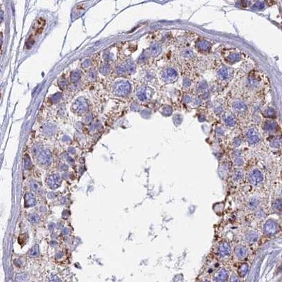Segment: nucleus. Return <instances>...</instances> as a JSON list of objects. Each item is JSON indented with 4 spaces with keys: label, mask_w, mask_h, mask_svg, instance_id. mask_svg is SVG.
<instances>
[{
    "label": "nucleus",
    "mask_w": 282,
    "mask_h": 282,
    "mask_svg": "<svg viewBox=\"0 0 282 282\" xmlns=\"http://www.w3.org/2000/svg\"><path fill=\"white\" fill-rule=\"evenodd\" d=\"M218 253L219 256L222 258L228 257L231 253V246L227 243H222L219 245Z\"/></svg>",
    "instance_id": "nucleus-2"
},
{
    "label": "nucleus",
    "mask_w": 282,
    "mask_h": 282,
    "mask_svg": "<svg viewBox=\"0 0 282 282\" xmlns=\"http://www.w3.org/2000/svg\"><path fill=\"white\" fill-rule=\"evenodd\" d=\"M248 271V265L247 264H243L242 265H240V267H239L238 272L239 276H245V274H247Z\"/></svg>",
    "instance_id": "nucleus-10"
},
{
    "label": "nucleus",
    "mask_w": 282,
    "mask_h": 282,
    "mask_svg": "<svg viewBox=\"0 0 282 282\" xmlns=\"http://www.w3.org/2000/svg\"><path fill=\"white\" fill-rule=\"evenodd\" d=\"M228 273L226 269L222 268L217 271L214 276V280L215 282H226L228 279Z\"/></svg>",
    "instance_id": "nucleus-4"
},
{
    "label": "nucleus",
    "mask_w": 282,
    "mask_h": 282,
    "mask_svg": "<svg viewBox=\"0 0 282 282\" xmlns=\"http://www.w3.org/2000/svg\"><path fill=\"white\" fill-rule=\"evenodd\" d=\"M29 219L31 222L37 223L39 221V217L38 215H35V214H32V215H30L29 216Z\"/></svg>",
    "instance_id": "nucleus-14"
},
{
    "label": "nucleus",
    "mask_w": 282,
    "mask_h": 282,
    "mask_svg": "<svg viewBox=\"0 0 282 282\" xmlns=\"http://www.w3.org/2000/svg\"><path fill=\"white\" fill-rule=\"evenodd\" d=\"M61 183H62V181H61V178L59 175H51L47 178V184L51 188L54 189L58 188L61 185Z\"/></svg>",
    "instance_id": "nucleus-3"
},
{
    "label": "nucleus",
    "mask_w": 282,
    "mask_h": 282,
    "mask_svg": "<svg viewBox=\"0 0 282 282\" xmlns=\"http://www.w3.org/2000/svg\"><path fill=\"white\" fill-rule=\"evenodd\" d=\"M39 161L42 162V164H49L50 162L51 156L50 153L48 150H43L40 152V155H39Z\"/></svg>",
    "instance_id": "nucleus-8"
},
{
    "label": "nucleus",
    "mask_w": 282,
    "mask_h": 282,
    "mask_svg": "<svg viewBox=\"0 0 282 282\" xmlns=\"http://www.w3.org/2000/svg\"><path fill=\"white\" fill-rule=\"evenodd\" d=\"M30 254L32 257H35L37 255V254H38V248H37V245H36L35 248H33L31 250Z\"/></svg>",
    "instance_id": "nucleus-16"
},
{
    "label": "nucleus",
    "mask_w": 282,
    "mask_h": 282,
    "mask_svg": "<svg viewBox=\"0 0 282 282\" xmlns=\"http://www.w3.org/2000/svg\"><path fill=\"white\" fill-rule=\"evenodd\" d=\"M242 178H243V174L241 171H240V170H238V171H237V172L235 173L234 178L236 180V181H239V180L241 179Z\"/></svg>",
    "instance_id": "nucleus-15"
},
{
    "label": "nucleus",
    "mask_w": 282,
    "mask_h": 282,
    "mask_svg": "<svg viewBox=\"0 0 282 282\" xmlns=\"http://www.w3.org/2000/svg\"><path fill=\"white\" fill-rule=\"evenodd\" d=\"M277 227L278 226L276 222H273V221H268L264 226V229H265V233L272 235L276 233L277 231Z\"/></svg>",
    "instance_id": "nucleus-5"
},
{
    "label": "nucleus",
    "mask_w": 282,
    "mask_h": 282,
    "mask_svg": "<svg viewBox=\"0 0 282 282\" xmlns=\"http://www.w3.org/2000/svg\"><path fill=\"white\" fill-rule=\"evenodd\" d=\"M25 202L26 207H32L35 205V198L31 193H27L25 196Z\"/></svg>",
    "instance_id": "nucleus-9"
},
{
    "label": "nucleus",
    "mask_w": 282,
    "mask_h": 282,
    "mask_svg": "<svg viewBox=\"0 0 282 282\" xmlns=\"http://www.w3.org/2000/svg\"><path fill=\"white\" fill-rule=\"evenodd\" d=\"M230 282H239L238 277L235 274H233L230 279Z\"/></svg>",
    "instance_id": "nucleus-17"
},
{
    "label": "nucleus",
    "mask_w": 282,
    "mask_h": 282,
    "mask_svg": "<svg viewBox=\"0 0 282 282\" xmlns=\"http://www.w3.org/2000/svg\"><path fill=\"white\" fill-rule=\"evenodd\" d=\"M201 282H210V281H209V280H208V279H205V280H203V281H201Z\"/></svg>",
    "instance_id": "nucleus-19"
},
{
    "label": "nucleus",
    "mask_w": 282,
    "mask_h": 282,
    "mask_svg": "<svg viewBox=\"0 0 282 282\" xmlns=\"http://www.w3.org/2000/svg\"><path fill=\"white\" fill-rule=\"evenodd\" d=\"M44 25H45V21H44V20H43V19H39V20H37L36 22L35 23V24H34L33 30H34V32H35V34H34V35H40L44 29Z\"/></svg>",
    "instance_id": "nucleus-6"
},
{
    "label": "nucleus",
    "mask_w": 282,
    "mask_h": 282,
    "mask_svg": "<svg viewBox=\"0 0 282 282\" xmlns=\"http://www.w3.org/2000/svg\"><path fill=\"white\" fill-rule=\"evenodd\" d=\"M32 189H33L34 191H36V190H37V189H38V185L35 183L33 182V183H32Z\"/></svg>",
    "instance_id": "nucleus-18"
},
{
    "label": "nucleus",
    "mask_w": 282,
    "mask_h": 282,
    "mask_svg": "<svg viewBox=\"0 0 282 282\" xmlns=\"http://www.w3.org/2000/svg\"><path fill=\"white\" fill-rule=\"evenodd\" d=\"M28 279V276L26 274H19L16 276V281L18 282H26Z\"/></svg>",
    "instance_id": "nucleus-11"
},
{
    "label": "nucleus",
    "mask_w": 282,
    "mask_h": 282,
    "mask_svg": "<svg viewBox=\"0 0 282 282\" xmlns=\"http://www.w3.org/2000/svg\"><path fill=\"white\" fill-rule=\"evenodd\" d=\"M257 238V235L254 233V232L253 233H248L247 236H246V240H248V242H252V241H255Z\"/></svg>",
    "instance_id": "nucleus-12"
},
{
    "label": "nucleus",
    "mask_w": 282,
    "mask_h": 282,
    "mask_svg": "<svg viewBox=\"0 0 282 282\" xmlns=\"http://www.w3.org/2000/svg\"><path fill=\"white\" fill-rule=\"evenodd\" d=\"M234 253H235V256H236L238 259L245 258L248 255L247 249H246L243 245H240L235 247Z\"/></svg>",
    "instance_id": "nucleus-7"
},
{
    "label": "nucleus",
    "mask_w": 282,
    "mask_h": 282,
    "mask_svg": "<svg viewBox=\"0 0 282 282\" xmlns=\"http://www.w3.org/2000/svg\"><path fill=\"white\" fill-rule=\"evenodd\" d=\"M274 208L279 211H282V200H277L274 202Z\"/></svg>",
    "instance_id": "nucleus-13"
},
{
    "label": "nucleus",
    "mask_w": 282,
    "mask_h": 282,
    "mask_svg": "<svg viewBox=\"0 0 282 282\" xmlns=\"http://www.w3.org/2000/svg\"><path fill=\"white\" fill-rule=\"evenodd\" d=\"M248 179L251 184L258 185L262 181L263 176L260 171L258 169H255V170L251 171V174H249Z\"/></svg>",
    "instance_id": "nucleus-1"
}]
</instances>
